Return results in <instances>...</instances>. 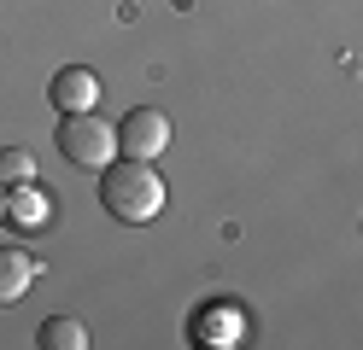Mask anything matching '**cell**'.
<instances>
[{"mask_svg": "<svg viewBox=\"0 0 363 350\" xmlns=\"http://www.w3.org/2000/svg\"><path fill=\"white\" fill-rule=\"evenodd\" d=\"M164 199H170V187H164V175H158L147 158H111L100 170V204L118 222H129V228L152 222L158 210H164Z\"/></svg>", "mask_w": 363, "mask_h": 350, "instance_id": "1", "label": "cell"}, {"mask_svg": "<svg viewBox=\"0 0 363 350\" xmlns=\"http://www.w3.org/2000/svg\"><path fill=\"white\" fill-rule=\"evenodd\" d=\"M53 146L65 152V163H77V170H88V175H100L106 163L123 152L118 146V123H106L100 111H65Z\"/></svg>", "mask_w": 363, "mask_h": 350, "instance_id": "2", "label": "cell"}, {"mask_svg": "<svg viewBox=\"0 0 363 350\" xmlns=\"http://www.w3.org/2000/svg\"><path fill=\"white\" fill-rule=\"evenodd\" d=\"M118 146L123 158H158V152H170V117L158 111V105H135L123 123H118Z\"/></svg>", "mask_w": 363, "mask_h": 350, "instance_id": "3", "label": "cell"}, {"mask_svg": "<svg viewBox=\"0 0 363 350\" xmlns=\"http://www.w3.org/2000/svg\"><path fill=\"white\" fill-rule=\"evenodd\" d=\"M48 100L59 105V117H65V111H94V105H100V76H94L88 64H65V70H53Z\"/></svg>", "mask_w": 363, "mask_h": 350, "instance_id": "4", "label": "cell"}, {"mask_svg": "<svg viewBox=\"0 0 363 350\" xmlns=\"http://www.w3.org/2000/svg\"><path fill=\"white\" fill-rule=\"evenodd\" d=\"M41 280V257L30 245H6L0 240V303H18Z\"/></svg>", "mask_w": 363, "mask_h": 350, "instance_id": "5", "label": "cell"}, {"mask_svg": "<svg viewBox=\"0 0 363 350\" xmlns=\"http://www.w3.org/2000/svg\"><path fill=\"white\" fill-rule=\"evenodd\" d=\"M6 216H12L18 228H48V222H53V187L18 181L12 193H6Z\"/></svg>", "mask_w": 363, "mask_h": 350, "instance_id": "6", "label": "cell"}, {"mask_svg": "<svg viewBox=\"0 0 363 350\" xmlns=\"http://www.w3.org/2000/svg\"><path fill=\"white\" fill-rule=\"evenodd\" d=\"M35 344L41 350H88V321L77 315H48L35 327Z\"/></svg>", "mask_w": 363, "mask_h": 350, "instance_id": "7", "label": "cell"}, {"mask_svg": "<svg viewBox=\"0 0 363 350\" xmlns=\"http://www.w3.org/2000/svg\"><path fill=\"white\" fill-rule=\"evenodd\" d=\"M199 344H240V315L229 303H211V310L199 315Z\"/></svg>", "mask_w": 363, "mask_h": 350, "instance_id": "8", "label": "cell"}, {"mask_svg": "<svg viewBox=\"0 0 363 350\" xmlns=\"http://www.w3.org/2000/svg\"><path fill=\"white\" fill-rule=\"evenodd\" d=\"M0 181H6V187H18V181H35V152H24V146H6V152H0Z\"/></svg>", "mask_w": 363, "mask_h": 350, "instance_id": "9", "label": "cell"}, {"mask_svg": "<svg viewBox=\"0 0 363 350\" xmlns=\"http://www.w3.org/2000/svg\"><path fill=\"white\" fill-rule=\"evenodd\" d=\"M0 222H6V181H0Z\"/></svg>", "mask_w": 363, "mask_h": 350, "instance_id": "10", "label": "cell"}]
</instances>
